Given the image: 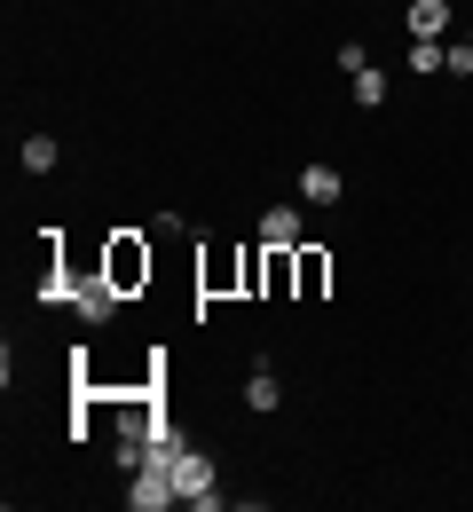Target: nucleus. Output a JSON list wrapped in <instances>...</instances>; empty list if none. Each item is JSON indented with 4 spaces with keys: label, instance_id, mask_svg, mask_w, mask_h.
Listing matches in <instances>:
<instances>
[{
    "label": "nucleus",
    "instance_id": "obj_2",
    "mask_svg": "<svg viewBox=\"0 0 473 512\" xmlns=\"http://www.w3.org/2000/svg\"><path fill=\"white\" fill-rule=\"evenodd\" d=\"M127 481H135V489H127V505H135V512H174V505H182V489H174L166 465H142V473H127Z\"/></svg>",
    "mask_w": 473,
    "mask_h": 512
},
{
    "label": "nucleus",
    "instance_id": "obj_9",
    "mask_svg": "<svg viewBox=\"0 0 473 512\" xmlns=\"http://www.w3.org/2000/svg\"><path fill=\"white\" fill-rule=\"evenodd\" d=\"M48 166H56V134H32L24 142V174H48Z\"/></svg>",
    "mask_w": 473,
    "mask_h": 512
},
{
    "label": "nucleus",
    "instance_id": "obj_10",
    "mask_svg": "<svg viewBox=\"0 0 473 512\" xmlns=\"http://www.w3.org/2000/svg\"><path fill=\"white\" fill-rule=\"evenodd\" d=\"M466 87H473V71H466Z\"/></svg>",
    "mask_w": 473,
    "mask_h": 512
},
{
    "label": "nucleus",
    "instance_id": "obj_5",
    "mask_svg": "<svg viewBox=\"0 0 473 512\" xmlns=\"http://www.w3.org/2000/svg\"><path fill=\"white\" fill-rule=\"evenodd\" d=\"M300 197L308 205H339V174L332 166H300Z\"/></svg>",
    "mask_w": 473,
    "mask_h": 512
},
{
    "label": "nucleus",
    "instance_id": "obj_1",
    "mask_svg": "<svg viewBox=\"0 0 473 512\" xmlns=\"http://www.w3.org/2000/svg\"><path fill=\"white\" fill-rule=\"evenodd\" d=\"M166 473H174V489H182V505H190V512H221V481H213V457L182 449V457H174Z\"/></svg>",
    "mask_w": 473,
    "mask_h": 512
},
{
    "label": "nucleus",
    "instance_id": "obj_4",
    "mask_svg": "<svg viewBox=\"0 0 473 512\" xmlns=\"http://www.w3.org/2000/svg\"><path fill=\"white\" fill-rule=\"evenodd\" d=\"M450 32V0H410V40H442Z\"/></svg>",
    "mask_w": 473,
    "mask_h": 512
},
{
    "label": "nucleus",
    "instance_id": "obj_8",
    "mask_svg": "<svg viewBox=\"0 0 473 512\" xmlns=\"http://www.w3.org/2000/svg\"><path fill=\"white\" fill-rule=\"evenodd\" d=\"M410 71H450V48L442 40H410Z\"/></svg>",
    "mask_w": 473,
    "mask_h": 512
},
{
    "label": "nucleus",
    "instance_id": "obj_7",
    "mask_svg": "<svg viewBox=\"0 0 473 512\" xmlns=\"http://www.w3.org/2000/svg\"><path fill=\"white\" fill-rule=\"evenodd\" d=\"M347 79H355V103H363V111H379V103H387V71H347Z\"/></svg>",
    "mask_w": 473,
    "mask_h": 512
},
{
    "label": "nucleus",
    "instance_id": "obj_6",
    "mask_svg": "<svg viewBox=\"0 0 473 512\" xmlns=\"http://www.w3.org/2000/svg\"><path fill=\"white\" fill-rule=\"evenodd\" d=\"M245 402H253V410H276V402H284V386H276V371H269V363H261V371L245 379Z\"/></svg>",
    "mask_w": 473,
    "mask_h": 512
},
{
    "label": "nucleus",
    "instance_id": "obj_11",
    "mask_svg": "<svg viewBox=\"0 0 473 512\" xmlns=\"http://www.w3.org/2000/svg\"><path fill=\"white\" fill-rule=\"evenodd\" d=\"M466 48H473V32H466Z\"/></svg>",
    "mask_w": 473,
    "mask_h": 512
},
{
    "label": "nucleus",
    "instance_id": "obj_3",
    "mask_svg": "<svg viewBox=\"0 0 473 512\" xmlns=\"http://www.w3.org/2000/svg\"><path fill=\"white\" fill-rule=\"evenodd\" d=\"M261 245L269 253H300V205H269L261 213Z\"/></svg>",
    "mask_w": 473,
    "mask_h": 512
}]
</instances>
